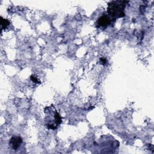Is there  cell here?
Masks as SVG:
<instances>
[{
	"label": "cell",
	"mask_w": 154,
	"mask_h": 154,
	"mask_svg": "<svg viewBox=\"0 0 154 154\" xmlns=\"http://www.w3.org/2000/svg\"><path fill=\"white\" fill-rule=\"evenodd\" d=\"M129 3V1H125V0L124 1L116 0L109 2L108 3L107 14L115 19L125 17V9Z\"/></svg>",
	"instance_id": "6da1fadb"
},
{
	"label": "cell",
	"mask_w": 154,
	"mask_h": 154,
	"mask_svg": "<svg viewBox=\"0 0 154 154\" xmlns=\"http://www.w3.org/2000/svg\"><path fill=\"white\" fill-rule=\"evenodd\" d=\"M22 143V138L19 136H13L9 141V145L13 150H17Z\"/></svg>",
	"instance_id": "3957f363"
},
{
	"label": "cell",
	"mask_w": 154,
	"mask_h": 154,
	"mask_svg": "<svg viewBox=\"0 0 154 154\" xmlns=\"http://www.w3.org/2000/svg\"><path fill=\"white\" fill-rule=\"evenodd\" d=\"M116 21V19L111 18L107 13L104 14L103 15L100 16L96 22V27L97 28L105 29L108 26L114 24Z\"/></svg>",
	"instance_id": "7a4b0ae2"
},
{
	"label": "cell",
	"mask_w": 154,
	"mask_h": 154,
	"mask_svg": "<svg viewBox=\"0 0 154 154\" xmlns=\"http://www.w3.org/2000/svg\"><path fill=\"white\" fill-rule=\"evenodd\" d=\"M10 24V22L8 19H4L2 16H1V28L3 30L6 29Z\"/></svg>",
	"instance_id": "277c9868"
},
{
	"label": "cell",
	"mask_w": 154,
	"mask_h": 154,
	"mask_svg": "<svg viewBox=\"0 0 154 154\" xmlns=\"http://www.w3.org/2000/svg\"><path fill=\"white\" fill-rule=\"evenodd\" d=\"M99 62L102 65L104 66H107L108 64V60L105 57H101Z\"/></svg>",
	"instance_id": "5b68a950"
},
{
	"label": "cell",
	"mask_w": 154,
	"mask_h": 154,
	"mask_svg": "<svg viewBox=\"0 0 154 154\" xmlns=\"http://www.w3.org/2000/svg\"><path fill=\"white\" fill-rule=\"evenodd\" d=\"M30 79L34 83H37V84H40V81L37 79V77H36L34 75H31L30 76Z\"/></svg>",
	"instance_id": "8992f818"
}]
</instances>
